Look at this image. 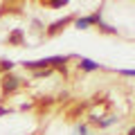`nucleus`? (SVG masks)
<instances>
[{
	"label": "nucleus",
	"instance_id": "f257e3e1",
	"mask_svg": "<svg viewBox=\"0 0 135 135\" xmlns=\"http://www.w3.org/2000/svg\"><path fill=\"white\" fill-rule=\"evenodd\" d=\"M99 23H101V9H97L95 14H90V16L77 18V20H74V27H77V29H88V27H92V25H99Z\"/></svg>",
	"mask_w": 135,
	"mask_h": 135
},
{
	"label": "nucleus",
	"instance_id": "f03ea898",
	"mask_svg": "<svg viewBox=\"0 0 135 135\" xmlns=\"http://www.w3.org/2000/svg\"><path fill=\"white\" fill-rule=\"evenodd\" d=\"M18 86H20V79L16 77V74L7 72L5 77H2V92H14Z\"/></svg>",
	"mask_w": 135,
	"mask_h": 135
},
{
	"label": "nucleus",
	"instance_id": "7ed1b4c3",
	"mask_svg": "<svg viewBox=\"0 0 135 135\" xmlns=\"http://www.w3.org/2000/svg\"><path fill=\"white\" fill-rule=\"evenodd\" d=\"M79 68H81L83 72H95V70H99V63L97 61H92V59H88V56H81L79 59Z\"/></svg>",
	"mask_w": 135,
	"mask_h": 135
},
{
	"label": "nucleus",
	"instance_id": "20e7f679",
	"mask_svg": "<svg viewBox=\"0 0 135 135\" xmlns=\"http://www.w3.org/2000/svg\"><path fill=\"white\" fill-rule=\"evenodd\" d=\"M92 124H97L99 128H108V126H113V124H117V117H108V119H99V117H92Z\"/></svg>",
	"mask_w": 135,
	"mask_h": 135
},
{
	"label": "nucleus",
	"instance_id": "39448f33",
	"mask_svg": "<svg viewBox=\"0 0 135 135\" xmlns=\"http://www.w3.org/2000/svg\"><path fill=\"white\" fill-rule=\"evenodd\" d=\"M70 20H72L70 16H68V18H63V20H56V23H52V25H50V29H47V32H50V34H56L59 29H63V25H68Z\"/></svg>",
	"mask_w": 135,
	"mask_h": 135
},
{
	"label": "nucleus",
	"instance_id": "423d86ee",
	"mask_svg": "<svg viewBox=\"0 0 135 135\" xmlns=\"http://www.w3.org/2000/svg\"><path fill=\"white\" fill-rule=\"evenodd\" d=\"M14 65H16V63L9 61V59H2V61H0V70H5V72H11V70H14Z\"/></svg>",
	"mask_w": 135,
	"mask_h": 135
},
{
	"label": "nucleus",
	"instance_id": "0eeeda50",
	"mask_svg": "<svg viewBox=\"0 0 135 135\" xmlns=\"http://www.w3.org/2000/svg\"><path fill=\"white\" fill-rule=\"evenodd\" d=\"M68 5V0H52L50 2V7H54V9H61V7H65Z\"/></svg>",
	"mask_w": 135,
	"mask_h": 135
},
{
	"label": "nucleus",
	"instance_id": "6e6552de",
	"mask_svg": "<svg viewBox=\"0 0 135 135\" xmlns=\"http://www.w3.org/2000/svg\"><path fill=\"white\" fill-rule=\"evenodd\" d=\"M99 27L104 29L106 34H117V29H115V27H110V25H106V23H99Z\"/></svg>",
	"mask_w": 135,
	"mask_h": 135
},
{
	"label": "nucleus",
	"instance_id": "1a4fd4ad",
	"mask_svg": "<svg viewBox=\"0 0 135 135\" xmlns=\"http://www.w3.org/2000/svg\"><path fill=\"white\" fill-rule=\"evenodd\" d=\"M77 135H88V126L86 124H79L77 126Z\"/></svg>",
	"mask_w": 135,
	"mask_h": 135
},
{
	"label": "nucleus",
	"instance_id": "9d476101",
	"mask_svg": "<svg viewBox=\"0 0 135 135\" xmlns=\"http://www.w3.org/2000/svg\"><path fill=\"white\" fill-rule=\"evenodd\" d=\"M11 41H14V43H20V41H23V32H14L11 34Z\"/></svg>",
	"mask_w": 135,
	"mask_h": 135
},
{
	"label": "nucleus",
	"instance_id": "9b49d317",
	"mask_svg": "<svg viewBox=\"0 0 135 135\" xmlns=\"http://www.w3.org/2000/svg\"><path fill=\"white\" fill-rule=\"evenodd\" d=\"M119 74H124V77H135V70H119Z\"/></svg>",
	"mask_w": 135,
	"mask_h": 135
},
{
	"label": "nucleus",
	"instance_id": "f8f14e48",
	"mask_svg": "<svg viewBox=\"0 0 135 135\" xmlns=\"http://www.w3.org/2000/svg\"><path fill=\"white\" fill-rule=\"evenodd\" d=\"M126 135H135V126H131V128H128V133H126Z\"/></svg>",
	"mask_w": 135,
	"mask_h": 135
}]
</instances>
